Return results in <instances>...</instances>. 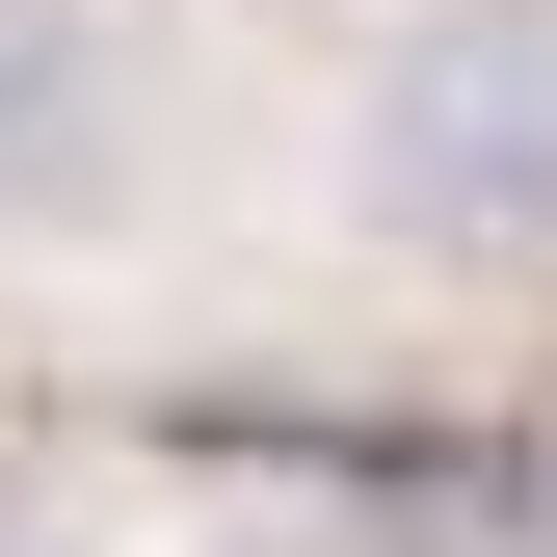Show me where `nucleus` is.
Wrapping results in <instances>:
<instances>
[{
	"mask_svg": "<svg viewBox=\"0 0 557 557\" xmlns=\"http://www.w3.org/2000/svg\"><path fill=\"white\" fill-rule=\"evenodd\" d=\"M372 239L398 265H557V0H398L372 27Z\"/></svg>",
	"mask_w": 557,
	"mask_h": 557,
	"instance_id": "obj_1",
	"label": "nucleus"
},
{
	"mask_svg": "<svg viewBox=\"0 0 557 557\" xmlns=\"http://www.w3.org/2000/svg\"><path fill=\"white\" fill-rule=\"evenodd\" d=\"M107 0H0V239H81L107 213Z\"/></svg>",
	"mask_w": 557,
	"mask_h": 557,
	"instance_id": "obj_2",
	"label": "nucleus"
}]
</instances>
